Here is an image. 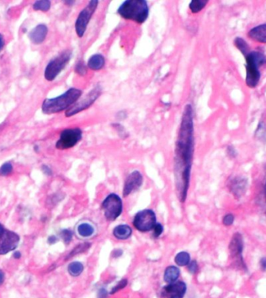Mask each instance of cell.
<instances>
[{"instance_id":"20","label":"cell","mask_w":266,"mask_h":298,"mask_svg":"<svg viewBox=\"0 0 266 298\" xmlns=\"http://www.w3.org/2000/svg\"><path fill=\"white\" fill-rule=\"evenodd\" d=\"M180 276V269L176 266L171 265L164 271V279L166 283H175Z\"/></svg>"},{"instance_id":"31","label":"cell","mask_w":266,"mask_h":298,"mask_svg":"<svg viewBox=\"0 0 266 298\" xmlns=\"http://www.w3.org/2000/svg\"><path fill=\"white\" fill-rule=\"evenodd\" d=\"M128 284V280L126 279H121V281H119L114 287L111 289V294H114V293H117V292L119 291L120 289H122L123 288L125 287Z\"/></svg>"},{"instance_id":"27","label":"cell","mask_w":266,"mask_h":298,"mask_svg":"<svg viewBox=\"0 0 266 298\" xmlns=\"http://www.w3.org/2000/svg\"><path fill=\"white\" fill-rule=\"evenodd\" d=\"M74 71L78 76H85L88 72V67L83 60L78 61L75 66Z\"/></svg>"},{"instance_id":"18","label":"cell","mask_w":266,"mask_h":298,"mask_svg":"<svg viewBox=\"0 0 266 298\" xmlns=\"http://www.w3.org/2000/svg\"><path fill=\"white\" fill-rule=\"evenodd\" d=\"M247 183L246 179L241 177H236L235 179L232 180L230 183V190L233 193L235 194L237 197H240L243 193L245 192L247 189Z\"/></svg>"},{"instance_id":"43","label":"cell","mask_w":266,"mask_h":298,"mask_svg":"<svg viewBox=\"0 0 266 298\" xmlns=\"http://www.w3.org/2000/svg\"><path fill=\"white\" fill-rule=\"evenodd\" d=\"M4 279H5V276H4V272L0 269V285H2L4 282Z\"/></svg>"},{"instance_id":"7","label":"cell","mask_w":266,"mask_h":298,"mask_svg":"<svg viewBox=\"0 0 266 298\" xmlns=\"http://www.w3.org/2000/svg\"><path fill=\"white\" fill-rule=\"evenodd\" d=\"M98 5L97 0H91L80 11L75 22V31L78 38H82L84 36L92 18L98 8Z\"/></svg>"},{"instance_id":"22","label":"cell","mask_w":266,"mask_h":298,"mask_svg":"<svg viewBox=\"0 0 266 298\" xmlns=\"http://www.w3.org/2000/svg\"><path fill=\"white\" fill-rule=\"evenodd\" d=\"M208 3L207 0H192L189 3V8L192 14H198L204 9Z\"/></svg>"},{"instance_id":"9","label":"cell","mask_w":266,"mask_h":298,"mask_svg":"<svg viewBox=\"0 0 266 298\" xmlns=\"http://www.w3.org/2000/svg\"><path fill=\"white\" fill-rule=\"evenodd\" d=\"M101 205H102L101 207H102L104 216L107 221H115L122 213V200L120 198L119 196L114 193L108 195L104 199Z\"/></svg>"},{"instance_id":"40","label":"cell","mask_w":266,"mask_h":298,"mask_svg":"<svg viewBox=\"0 0 266 298\" xmlns=\"http://www.w3.org/2000/svg\"><path fill=\"white\" fill-rule=\"evenodd\" d=\"M121 254H122V251H121V250L115 249L114 252H113V256H114V258H117V257L121 256Z\"/></svg>"},{"instance_id":"38","label":"cell","mask_w":266,"mask_h":298,"mask_svg":"<svg viewBox=\"0 0 266 298\" xmlns=\"http://www.w3.org/2000/svg\"><path fill=\"white\" fill-rule=\"evenodd\" d=\"M107 293L105 289H100V291H99L98 293V297L99 298H106L107 297Z\"/></svg>"},{"instance_id":"45","label":"cell","mask_w":266,"mask_h":298,"mask_svg":"<svg viewBox=\"0 0 266 298\" xmlns=\"http://www.w3.org/2000/svg\"><path fill=\"white\" fill-rule=\"evenodd\" d=\"M75 3L76 2L73 1V0H72V1L69 0V1H65L64 4H66V6H68V7H72V6L74 5Z\"/></svg>"},{"instance_id":"13","label":"cell","mask_w":266,"mask_h":298,"mask_svg":"<svg viewBox=\"0 0 266 298\" xmlns=\"http://www.w3.org/2000/svg\"><path fill=\"white\" fill-rule=\"evenodd\" d=\"M186 291V284L182 281H178L164 286L161 295L164 298H183Z\"/></svg>"},{"instance_id":"28","label":"cell","mask_w":266,"mask_h":298,"mask_svg":"<svg viewBox=\"0 0 266 298\" xmlns=\"http://www.w3.org/2000/svg\"><path fill=\"white\" fill-rule=\"evenodd\" d=\"M111 125V127H112L113 129H114L116 132L118 133V136H119L120 138H128V132H127L126 129L124 128V127L122 126L121 124H119V123H113Z\"/></svg>"},{"instance_id":"21","label":"cell","mask_w":266,"mask_h":298,"mask_svg":"<svg viewBox=\"0 0 266 298\" xmlns=\"http://www.w3.org/2000/svg\"><path fill=\"white\" fill-rule=\"evenodd\" d=\"M94 227L88 223H82L77 227V232L79 235L83 238L91 236L94 233Z\"/></svg>"},{"instance_id":"33","label":"cell","mask_w":266,"mask_h":298,"mask_svg":"<svg viewBox=\"0 0 266 298\" xmlns=\"http://www.w3.org/2000/svg\"><path fill=\"white\" fill-rule=\"evenodd\" d=\"M154 233H153V236L154 238H158V237L161 236V234H162L163 231H164V227H163L162 224H160V223H157L156 224L155 227H154Z\"/></svg>"},{"instance_id":"16","label":"cell","mask_w":266,"mask_h":298,"mask_svg":"<svg viewBox=\"0 0 266 298\" xmlns=\"http://www.w3.org/2000/svg\"><path fill=\"white\" fill-rule=\"evenodd\" d=\"M105 58L101 54H94L89 58L87 62L88 69L92 71H100L105 66Z\"/></svg>"},{"instance_id":"11","label":"cell","mask_w":266,"mask_h":298,"mask_svg":"<svg viewBox=\"0 0 266 298\" xmlns=\"http://www.w3.org/2000/svg\"><path fill=\"white\" fill-rule=\"evenodd\" d=\"M20 237L14 231L6 229L0 224V255H6L14 251L19 245Z\"/></svg>"},{"instance_id":"25","label":"cell","mask_w":266,"mask_h":298,"mask_svg":"<svg viewBox=\"0 0 266 298\" xmlns=\"http://www.w3.org/2000/svg\"><path fill=\"white\" fill-rule=\"evenodd\" d=\"M234 45L237 47V49L244 55V57H246L251 52H250V48H249L247 42L244 39H242V38H236L235 40H234Z\"/></svg>"},{"instance_id":"8","label":"cell","mask_w":266,"mask_h":298,"mask_svg":"<svg viewBox=\"0 0 266 298\" xmlns=\"http://www.w3.org/2000/svg\"><path fill=\"white\" fill-rule=\"evenodd\" d=\"M83 131L80 128H66L61 132L56 147L59 150H66L76 146L83 138Z\"/></svg>"},{"instance_id":"17","label":"cell","mask_w":266,"mask_h":298,"mask_svg":"<svg viewBox=\"0 0 266 298\" xmlns=\"http://www.w3.org/2000/svg\"><path fill=\"white\" fill-rule=\"evenodd\" d=\"M248 37L254 42L266 44V25H258L252 28L248 32Z\"/></svg>"},{"instance_id":"30","label":"cell","mask_w":266,"mask_h":298,"mask_svg":"<svg viewBox=\"0 0 266 298\" xmlns=\"http://www.w3.org/2000/svg\"><path fill=\"white\" fill-rule=\"evenodd\" d=\"M13 171V166L11 162H7L4 163L1 167H0V176H6L11 174Z\"/></svg>"},{"instance_id":"24","label":"cell","mask_w":266,"mask_h":298,"mask_svg":"<svg viewBox=\"0 0 266 298\" xmlns=\"http://www.w3.org/2000/svg\"><path fill=\"white\" fill-rule=\"evenodd\" d=\"M175 263L179 266H185L191 262V257L188 252H181L177 254L175 258Z\"/></svg>"},{"instance_id":"32","label":"cell","mask_w":266,"mask_h":298,"mask_svg":"<svg viewBox=\"0 0 266 298\" xmlns=\"http://www.w3.org/2000/svg\"><path fill=\"white\" fill-rule=\"evenodd\" d=\"M61 236H62V239L66 244L70 242L71 241L72 238H73V232L70 230H63V231L61 232Z\"/></svg>"},{"instance_id":"10","label":"cell","mask_w":266,"mask_h":298,"mask_svg":"<svg viewBox=\"0 0 266 298\" xmlns=\"http://www.w3.org/2000/svg\"><path fill=\"white\" fill-rule=\"evenodd\" d=\"M133 224L138 231L142 232L151 231L157 224L155 213L152 210H141L136 214Z\"/></svg>"},{"instance_id":"41","label":"cell","mask_w":266,"mask_h":298,"mask_svg":"<svg viewBox=\"0 0 266 298\" xmlns=\"http://www.w3.org/2000/svg\"><path fill=\"white\" fill-rule=\"evenodd\" d=\"M227 151H228V154L230 156H236V152L235 150H234V148H232V147H228Z\"/></svg>"},{"instance_id":"14","label":"cell","mask_w":266,"mask_h":298,"mask_svg":"<svg viewBox=\"0 0 266 298\" xmlns=\"http://www.w3.org/2000/svg\"><path fill=\"white\" fill-rule=\"evenodd\" d=\"M229 249H230V254L233 258L243 264L242 253H243V249H244V241H243V237L240 233H236L233 234L230 245H229Z\"/></svg>"},{"instance_id":"26","label":"cell","mask_w":266,"mask_h":298,"mask_svg":"<svg viewBox=\"0 0 266 298\" xmlns=\"http://www.w3.org/2000/svg\"><path fill=\"white\" fill-rule=\"evenodd\" d=\"M33 8L36 11H42V12H47L51 8V2L49 0H41L37 1L34 4Z\"/></svg>"},{"instance_id":"3","label":"cell","mask_w":266,"mask_h":298,"mask_svg":"<svg viewBox=\"0 0 266 298\" xmlns=\"http://www.w3.org/2000/svg\"><path fill=\"white\" fill-rule=\"evenodd\" d=\"M117 14L125 21L143 25L148 19L150 7L146 0H126L118 7Z\"/></svg>"},{"instance_id":"42","label":"cell","mask_w":266,"mask_h":298,"mask_svg":"<svg viewBox=\"0 0 266 298\" xmlns=\"http://www.w3.org/2000/svg\"><path fill=\"white\" fill-rule=\"evenodd\" d=\"M5 45V42H4V38L2 35H0V52L3 50Z\"/></svg>"},{"instance_id":"12","label":"cell","mask_w":266,"mask_h":298,"mask_svg":"<svg viewBox=\"0 0 266 298\" xmlns=\"http://www.w3.org/2000/svg\"><path fill=\"white\" fill-rule=\"evenodd\" d=\"M144 183V176L140 171H133L127 176L123 188V196L124 197L138 190Z\"/></svg>"},{"instance_id":"1","label":"cell","mask_w":266,"mask_h":298,"mask_svg":"<svg viewBox=\"0 0 266 298\" xmlns=\"http://www.w3.org/2000/svg\"><path fill=\"white\" fill-rule=\"evenodd\" d=\"M195 151L194 110L192 104L184 107L175 143V172L180 200L185 201L190 182Z\"/></svg>"},{"instance_id":"36","label":"cell","mask_w":266,"mask_h":298,"mask_svg":"<svg viewBox=\"0 0 266 298\" xmlns=\"http://www.w3.org/2000/svg\"><path fill=\"white\" fill-rule=\"evenodd\" d=\"M116 117L118 120H124L127 117V114L125 111H119L118 114H116Z\"/></svg>"},{"instance_id":"44","label":"cell","mask_w":266,"mask_h":298,"mask_svg":"<svg viewBox=\"0 0 266 298\" xmlns=\"http://www.w3.org/2000/svg\"><path fill=\"white\" fill-rule=\"evenodd\" d=\"M57 241V238L56 236H51L50 238H49V242L50 244H54V243H56Z\"/></svg>"},{"instance_id":"2","label":"cell","mask_w":266,"mask_h":298,"mask_svg":"<svg viewBox=\"0 0 266 298\" xmlns=\"http://www.w3.org/2000/svg\"><path fill=\"white\" fill-rule=\"evenodd\" d=\"M82 96L83 91L80 89L74 87L69 88L59 97L45 99L42 106V112L49 115L66 111L73 107Z\"/></svg>"},{"instance_id":"4","label":"cell","mask_w":266,"mask_h":298,"mask_svg":"<svg viewBox=\"0 0 266 298\" xmlns=\"http://www.w3.org/2000/svg\"><path fill=\"white\" fill-rule=\"evenodd\" d=\"M245 59L246 85L250 88H254L261 79L259 68L266 65V56L259 52H251Z\"/></svg>"},{"instance_id":"6","label":"cell","mask_w":266,"mask_h":298,"mask_svg":"<svg viewBox=\"0 0 266 298\" xmlns=\"http://www.w3.org/2000/svg\"><path fill=\"white\" fill-rule=\"evenodd\" d=\"M72 56V51L66 50L52 59L45 68V80L49 82L56 80L62 70L69 64V62L71 60Z\"/></svg>"},{"instance_id":"46","label":"cell","mask_w":266,"mask_h":298,"mask_svg":"<svg viewBox=\"0 0 266 298\" xmlns=\"http://www.w3.org/2000/svg\"><path fill=\"white\" fill-rule=\"evenodd\" d=\"M14 257H15L16 258H20V257H21V253H20V252H16V253L14 254Z\"/></svg>"},{"instance_id":"29","label":"cell","mask_w":266,"mask_h":298,"mask_svg":"<svg viewBox=\"0 0 266 298\" xmlns=\"http://www.w3.org/2000/svg\"><path fill=\"white\" fill-rule=\"evenodd\" d=\"M90 247V244L89 243H84V244H81V245H79L78 246H76L74 249L70 253H69V256L68 258H70V257L73 256V255H77V254L81 253V252H84L86 250L88 249Z\"/></svg>"},{"instance_id":"15","label":"cell","mask_w":266,"mask_h":298,"mask_svg":"<svg viewBox=\"0 0 266 298\" xmlns=\"http://www.w3.org/2000/svg\"><path fill=\"white\" fill-rule=\"evenodd\" d=\"M48 32H49V29L46 25H39L30 32L28 37L32 43L35 45H40L45 40Z\"/></svg>"},{"instance_id":"34","label":"cell","mask_w":266,"mask_h":298,"mask_svg":"<svg viewBox=\"0 0 266 298\" xmlns=\"http://www.w3.org/2000/svg\"><path fill=\"white\" fill-rule=\"evenodd\" d=\"M234 216L232 214H227L223 217V224L225 226H230L234 222Z\"/></svg>"},{"instance_id":"37","label":"cell","mask_w":266,"mask_h":298,"mask_svg":"<svg viewBox=\"0 0 266 298\" xmlns=\"http://www.w3.org/2000/svg\"><path fill=\"white\" fill-rule=\"evenodd\" d=\"M260 267L263 271L266 270V257H263L260 259Z\"/></svg>"},{"instance_id":"19","label":"cell","mask_w":266,"mask_h":298,"mask_svg":"<svg viewBox=\"0 0 266 298\" xmlns=\"http://www.w3.org/2000/svg\"><path fill=\"white\" fill-rule=\"evenodd\" d=\"M132 234V229L127 224H120L114 227L113 235L119 240H125L129 238Z\"/></svg>"},{"instance_id":"5","label":"cell","mask_w":266,"mask_h":298,"mask_svg":"<svg viewBox=\"0 0 266 298\" xmlns=\"http://www.w3.org/2000/svg\"><path fill=\"white\" fill-rule=\"evenodd\" d=\"M102 93L101 86L99 84L96 85L86 95L83 96V97H81L73 107L67 110L65 112V115L66 117H71L86 111L100 98V96L102 95Z\"/></svg>"},{"instance_id":"23","label":"cell","mask_w":266,"mask_h":298,"mask_svg":"<svg viewBox=\"0 0 266 298\" xmlns=\"http://www.w3.org/2000/svg\"><path fill=\"white\" fill-rule=\"evenodd\" d=\"M84 266L80 262H73L68 266V272L71 276H78L83 272Z\"/></svg>"},{"instance_id":"39","label":"cell","mask_w":266,"mask_h":298,"mask_svg":"<svg viewBox=\"0 0 266 298\" xmlns=\"http://www.w3.org/2000/svg\"><path fill=\"white\" fill-rule=\"evenodd\" d=\"M42 170H43V172H45L46 175H52V170H51L50 168L48 167V166H42Z\"/></svg>"},{"instance_id":"35","label":"cell","mask_w":266,"mask_h":298,"mask_svg":"<svg viewBox=\"0 0 266 298\" xmlns=\"http://www.w3.org/2000/svg\"><path fill=\"white\" fill-rule=\"evenodd\" d=\"M198 269H199V266H198V263L196 261H191L190 263L188 265V270L192 274L196 273Z\"/></svg>"}]
</instances>
